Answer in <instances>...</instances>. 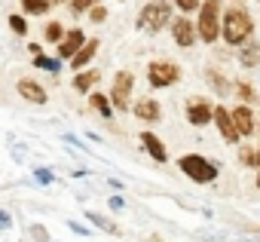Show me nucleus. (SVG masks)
<instances>
[{
	"mask_svg": "<svg viewBox=\"0 0 260 242\" xmlns=\"http://www.w3.org/2000/svg\"><path fill=\"white\" fill-rule=\"evenodd\" d=\"M217 16H220V0H205V4H202V13H199V37H202L205 43L217 40V34H220Z\"/></svg>",
	"mask_w": 260,
	"mask_h": 242,
	"instance_id": "7ed1b4c3",
	"label": "nucleus"
},
{
	"mask_svg": "<svg viewBox=\"0 0 260 242\" xmlns=\"http://www.w3.org/2000/svg\"><path fill=\"white\" fill-rule=\"evenodd\" d=\"M236 92H239V98H245V101H251V95H254V89H251V86H245V83H239V86H236Z\"/></svg>",
	"mask_w": 260,
	"mask_h": 242,
	"instance_id": "b1692460",
	"label": "nucleus"
},
{
	"mask_svg": "<svg viewBox=\"0 0 260 242\" xmlns=\"http://www.w3.org/2000/svg\"><path fill=\"white\" fill-rule=\"evenodd\" d=\"M211 116H214V123H217V129H220V135L233 144L236 138H239V132H236V126H233V119H230V113L223 110V107H217V110H211Z\"/></svg>",
	"mask_w": 260,
	"mask_h": 242,
	"instance_id": "1a4fd4ad",
	"label": "nucleus"
},
{
	"mask_svg": "<svg viewBox=\"0 0 260 242\" xmlns=\"http://www.w3.org/2000/svg\"><path fill=\"white\" fill-rule=\"evenodd\" d=\"M80 46H83V31H68V34H61V40H58V55H61V58H71Z\"/></svg>",
	"mask_w": 260,
	"mask_h": 242,
	"instance_id": "9d476101",
	"label": "nucleus"
},
{
	"mask_svg": "<svg viewBox=\"0 0 260 242\" xmlns=\"http://www.w3.org/2000/svg\"><path fill=\"white\" fill-rule=\"evenodd\" d=\"M175 4H178L184 13H190V10H196V4H199V0H175Z\"/></svg>",
	"mask_w": 260,
	"mask_h": 242,
	"instance_id": "bb28decb",
	"label": "nucleus"
},
{
	"mask_svg": "<svg viewBox=\"0 0 260 242\" xmlns=\"http://www.w3.org/2000/svg\"><path fill=\"white\" fill-rule=\"evenodd\" d=\"M254 49H257V46H248V49L242 52V62H245V65H254V58H257V52H254Z\"/></svg>",
	"mask_w": 260,
	"mask_h": 242,
	"instance_id": "393cba45",
	"label": "nucleus"
},
{
	"mask_svg": "<svg viewBox=\"0 0 260 242\" xmlns=\"http://www.w3.org/2000/svg\"><path fill=\"white\" fill-rule=\"evenodd\" d=\"M92 104L98 107V113H101V116H107V119H110V104H107V98H104L101 92H95V95H92Z\"/></svg>",
	"mask_w": 260,
	"mask_h": 242,
	"instance_id": "6ab92c4d",
	"label": "nucleus"
},
{
	"mask_svg": "<svg viewBox=\"0 0 260 242\" xmlns=\"http://www.w3.org/2000/svg\"><path fill=\"white\" fill-rule=\"evenodd\" d=\"M46 4H52V0H46Z\"/></svg>",
	"mask_w": 260,
	"mask_h": 242,
	"instance_id": "473e14b6",
	"label": "nucleus"
},
{
	"mask_svg": "<svg viewBox=\"0 0 260 242\" xmlns=\"http://www.w3.org/2000/svg\"><path fill=\"white\" fill-rule=\"evenodd\" d=\"M37 181L40 184H52V172L49 169H37Z\"/></svg>",
	"mask_w": 260,
	"mask_h": 242,
	"instance_id": "a878e982",
	"label": "nucleus"
},
{
	"mask_svg": "<svg viewBox=\"0 0 260 242\" xmlns=\"http://www.w3.org/2000/svg\"><path fill=\"white\" fill-rule=\"evenodd\" d=\"M251 16L248 13H242V10H230L226 16H223V37H226V43H242L248 34H251Z\"/></svg>",
	"mask_w": 260,
	"mask_h": 242,
	"instance_id": "f257e3e1",
	"label": "nucleus"
},
{
	"mask_svg": "<svg viewBox=\"0 0 260 242\" xmlns=\"http://www.w3.org/2000/svg\"><path fill=\"white\" fill-rule=\"evenodd\" d=\"M257 184H260V178H257Z\"/></svg>",
	"mask_w": 260,
	"mask_h": 242,
	"instance_id": "72a5a7b5",
	"label": "nucleus"
},
{
	"mask_svg": "<svg viewBox=\"0 0 260 242\" xmlns=\"http://www.w3.org/2000/svg\"><path fill=\"white\" fill-rule=\"evenodd\" d=\"M19 95L28 98V101H34V104H46V89L37 86L34 80H22L19 83Z\"/></svg>",
	"mask_w": 260,
	"mask_h": 242,
	"instance_id": "9b49d317",
	"label": "nucleus"
},
{
	"mask_svg": "<svg viewBox=\"0 0 260 242\" xmlns=\"http://www.w3.org/2000/svg\"><path fill=\"white\" fill-rule=\"evenodd\" d=\"M10 28H13L16 34H25V31H28V25H25L22 16H10Z\"/></svg>",
	"mask_w": 260,
	"mask_h": 242,
	"instance_id": "412c9836",
	"label": "nucleus"
},
{
	"mask_svg": "<svg viewBox=\"0 0 260 242\" xmlns=\"http://www.w3.org/2000/svg\"><path fill=\"white\" fill-rule=\"evenodd\" d=\"M230 119H233V126H236V132L239 135H251L254 132V113L242 104V107H236L233 113H230Z\"/></svg>",
	"mask_w": 260,
	"mask_h": 242,
	"instance_id": "6e6552de",
	"label": "nucleus"
},
{
	"mask_svg": "<svg viewBox=\"0 0 260 242\" xmlns=\"http://www.w3.org/2000/svg\"><path fill=\"white\" fill-rule=\"evenodd\" d=\"M31 236L40 239V242H46V230H43V227H31Z\"/></svg>",
	"mask_w": 260,
	"mask_h": 242,
	"instance_id": "c756f323",
	"label": "nucleus"
},
{
	"mask_svg": "<svg viewBox=\"0 0 260 242\" xmlns=\"http://www.w3.org/2000/svg\"><path fill=\"white\" fill-rule=\"evenodd\" d=\"M141 144H144V147L150 150V157H153V160H159V163H166V160H169V154H166L162 141H159V138H156L153 132H144V135H141Z\"/></svg>",
	"mask_w": 260,
	"mask_h": 242,
	"instance_id": "4468645a",
	"label": "nucleus"
},
{
	"mask_svg": "<svg viewBox=\"0 0 260 242\" xmlns=\"http://www.w3.org/2000/svg\"><path fill=\"white\" fill-rule=\"evenodd\" d=\"M254 163H257V166H260V154H257V157H254Z\"/></svg>",
	"mask_w": 260,
	"mask_h": 242,
	"instance_id": "2f4dec72",
	"label": "nucleus"
},
{
	"mask_svg": "<svg viewBox=\"0 0 260 242\" xmlns=\"http://www.w3.org/2000/svg\"><path fill=\"white\" fill-rule=\"evenodd\" d=\"M128 92H132V74H128V71H119L116 80H113V89H110L113 104L125 110V107H128Z\"/></svg>",
	"mask_w": 260,
	"mask_h": 242,
	"instance_id": "423d86ee",
	"label": "nucleus"
},
{
	"mask_svg": "<svg viewBox=\"0 0 260 242\" xmlns=\"http://www.w3.org/2000/svg\"><path fill=\"white\" fill-rule=\"evenodd\" d=\"M95 83H98V71H86V74H80V77L74 80V89H80V92H89Z\"/></svg>",
	"mask_w": 260,
	"mask_h": 242,
	"instance_id": "dca6fc26",
	"label": "nucleus"
},
{
	"mask_svg": "<svg viewBox=\"0 0 260 242\" xmlns=\"http://www.w3.org/2000/svg\"><path fill=\"white\" fill-rule=\"evenodd\" d=\"M71 7H74V13H83V10H89V7H92V0H74Z\"/></svg>",
	"mask_w": 260,
	"mask_h": 242,
	"instance_id": "c85d7f7f",
	"label": "nucleus"
},
{
	"mask_svg": "<svg viewBox=\"0 0 260 242\" xmlns=\"http://www.w3.org/2000/svg\"><path fill=\"white\" fill-rule=\"evenodd\" d=\"M95 52H98V40H89V43H83V46L71 55V65H74V68H86V62H92Z\"/></svg>",
	"mask_w": 260,
	"mask_h": 242,
	"instance_id": "ddd939ff",
	"label": "nucleus"
},
{
	"mask_svg": "<svg viewBox=\"0 0 260 242\" xmlns=\"http://www.w3.org/2000/svg\"><path fill=\"white\" fill-rule=\"evenodd\" d=\"M181 172L187 175V178H193V181H214L217 178V166L214 163H208L205 157H196V154H187V157H181Z\"/></svg>",
	"mask_w": 260,
	"mask_h": 242,
	"instance_id": "f03ea898",
	"label": "nucleus"
},
{
	"mask_svg": "<svg viewBox=\"0 0 260 242\" xmlns=\"http://www.w3.org/2000/svg\"><path fill=\"white\" fill-rule=\"evenodd\" d=\"M34 65L43 68V71H61V58H46L40 52H34Z\"/></svg>",
	"mask_w": 260,
	"mask_h": 242,
	"instance_id": "f3484780",
	"label": "nucleus"
},
{
	"mask_svg": "<svg viewBox=\"0 0 260 242\" xmlns=\"http://www.w3.org/2000/svg\"><path fill=\"white\" fill-rule=\"evenodd\" d=\"M172 34H175L178 46H193V40H196V25L187 22V19H175V22H172Z\"/></svg>",
	"mask_w": 260,
	"mask_h": 242,
	"instance_id": "0eeeda50",
	"label": "nucleus"
},
{
	"mask_svg": "<svg viewBox=\"0 0 260 242\" xmlns=\"http://www.w3.org/2000/svg\"><path fill=\"white\" fill-rule=\"evenodd\" d=\"M169 19H172V7H169V4H147V7L141 10V16H138V28H144V31H159L162 25H169Z\"/></svg>",
	"mask_w": 260,
	"mask_h": 242,
	"instance_id": "20e7f679",
	"label": "nucleus"
},
{
	"mask_svg": "<svg viewBox=\"0 0 260 242\" xmlns=\"http://www.w3.org/2000/svg\"><path fill=\"white\" fill-rule=\"evenodd\" d=\"M110 208H116V211H119V208H122V199H119V196H113V199H110Z\"/></svg>",
	"mask_w": 260,
	"mask_h": 242,
	"instance_id": "7c9ffc66",
	"label": "nucleus"
},
{
	"mask_svg": "<svg viewBox=\"0 0 260 242\" xmlns=\"http://www.w3.org/2000/svg\"><path fill=\"white\" fill-rule=\"evenodd\" d=\"M61 34H64V31H61L58 22H52V25L46 28V40H61Z\"/></svg>",
	"mask_w": 260,
	"mask_h": 242,
	"instance_id": "4be33fe9",
	"label": "nucleus"
},
{
	"mask_svg": "<svg viewBox=\"0 0 260 242\" xmlns=\"http://www.w3.org/2000/svg\"><path fill=\"white\" fill-rule=\"evenodd\" d=\"M10 227H13V215L0 208V230H10Z\"/></svg>",
	"mask_w": 260,
	"mask_h": 242,
	"instance_id": "5701e85b",
	"label": "nucleus"
},
{
	"mask_svg": "<svg viewBox=\"0 0 260 242\" xmlns=\"http://www.w3.org/2000/svg\"><path fill=\"white\" fill-rule=\"evenodd\" d=\"M187 116H190L193 126H205L208 119H211V107L202 104V101H199V104H190V107H187Z\"/></svg>",
	"mask_w": 260,
	"mask_h": 242,
	"instance_id": "2eb2a0df",
	"label": "nucleus"
},
{
	"mask_svg": "<svg viewBox=\"0 0 260 242\" xmlns=\"http://www.w3.org/2000/svg\"><path fill=\"white\" fill-rule=\"evenodd\" d=\"M86 218H89V221H95V224H98L101 230H107V233H119V230H116V224H110L107 218H101V215H95V211H89Z\"/></svg>",
	"mask_w": 260,
	"mask_h": 242,
	"instance_id": "aec40b11",
	"label": "nucleus"
},
{
	"mask_svg": "<svg viewBox=\"0 0 260 242\" xmlns=\"http://www.w3.org/2000/svg\"><path fill=\"white\" fill-rule=\"evenodd\" d=\"M147 74H150V83H153L156 89L172 86V83H178V77H181L178 65H172V62H153V65L147 68Z\"/></svg>",
	"mask_w": 260,
	"mask_h": 242,
	"instance_id": "39448f33",
	"label": "nucleus"
},
{
	"mask_svg": "<svg viewBox=\"0 0 260 242\" xmlns=\"http://www.w3.org/2000/svg\"><path fill=\"white\" fill-rule=\"evenodd\" d=\"M104 19H107V10L104 7H95L92 10V22H104Z\"/></svg>",
	"mask_w": 260,
	"mask_h": 242,
	"instance_id": "cd10ccee",
	"label": "nucleus"
},
{
	"mask_svg": "<svg viewBox=\"0 0 260 242\" xmlns=\"http://www.w3.org/2000/svg\"><path fill=\"white\" fill-rule=\"evenodd\" d=\"M22 7H25L31 16H43V13L49 10V4H46V0H22Z\"/></svg>",
	"mask_w": 260,
	"mask_h": 242,
	"instance_id": "a211bd4d",
	"label": "nucleus"
},
{
	"mask_svg": "<svg viewBox=\"0 0 260 242\" xmlns=\"http://www.w3.org/2000/svg\"><path fill=\"white\" fill-rule=\"evenodd\" d=\"M135 116L144 119V123H156V119H159V104H156L153 98H141V101L135 104Z\"/></svg>",
	"mask_w": 260,
	"mask_h": 242,
	"instance_id": "f8f14e48",
	"label": "nucleus"
}]
</instances>
